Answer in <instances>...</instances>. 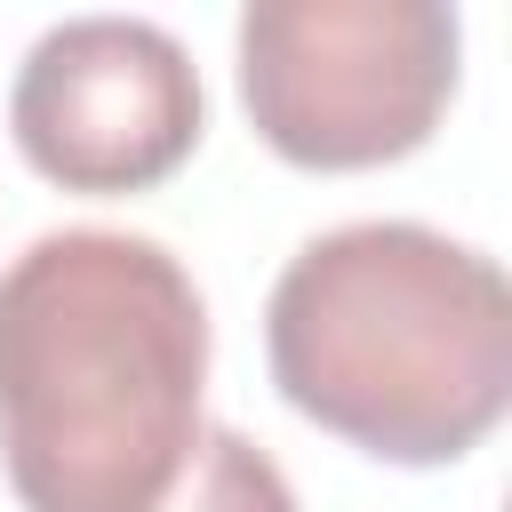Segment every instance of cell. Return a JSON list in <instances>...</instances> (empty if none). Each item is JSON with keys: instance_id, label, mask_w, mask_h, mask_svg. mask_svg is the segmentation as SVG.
<instances>
[{"instance_id": "obj_1", "label": "cell", "mask_w": 512, "mask_h": 512, "mask_svg": "<svg viewBox=\"0 0 512 512\" xmlns=\"http://www.w3.org/2000/svg\"><path fill=\"white\" fill-rule=\"evenodd\" d=\"M208 304L112 224L40 232L0 272V464L24 512H160L200 448Z\"/></svg>"}, {"instance_id": "obj_5", "label": "cell", "mask_w": 512, "mask_h": 512, "mask_svg": "<svg viewBox=\"0 0 512 512\" xmlns=\"http://www.w3.org/2000/svg\"><path fill=\"white\" fill-rule=\"evenodd\" d=\"M160 512H296V488H288V472H280L248 432L208 424Z\"/></svg>"}, {"instance_id": "obj_4", "label": "cell", "mask_w": 512, "mask_h": 512, "mask_svg": "<svg viewBox=\"0 0 512 512\" xmlns=\"http://www.w3.org/2000/svg\"><path fill=\"white\" fill-rule=\"evenodd\" d=\"M200 72L176 32L144 16H64L48 24L8 88L16 152L64 192H144L176 176L200 144Z\"/></svg>"}, {"instance_id": "obj_3", "label": "cell", "mask_w": 512, "mask_h": 512, "mask_svg": "<svg viewBox=\"0 0 512 512\" xmlns=\"http://www.w3.org/2000/svg\"><path fill=\"white\" fill-rule=\"evenodd\" d=\"M456 40L440 0H248L240 104L288 168H384L440 128Z\"/></svg>"}, {"instance_id": "obj_2", "label": "cell", "mask_w": 512, "mask_h": 512, "mask_svg": "<svg viewBox=\"0 0 512 512\" xmlns=\"http://www.w3.org/2000/svg\"><path fill=\"white\" fill-rule=\"evenodd\" d=\"M264 352L320 432L384 464H456L512 408V288L432 224H336L280 264Z\"/></svg>"}]
</instances>
